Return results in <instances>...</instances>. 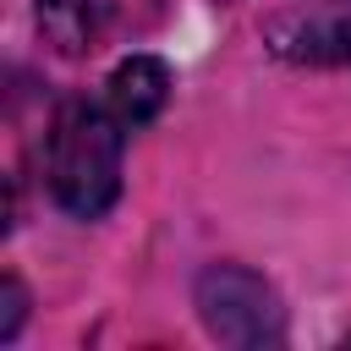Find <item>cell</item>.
Returning a JSON list of instances; mask_svg holds the SVG:
<instances>
[{
    "mask_svg": "<svg viewBox=\"0 0 351 351\" xmlns=\"http://www.w3.org/2000/svg\"><path fill=\"white\" fill-rule=\"evenodd\" d=\"M274 49L296 55V60H340L351 66V11L340 16H296V22H274Z\"/></svg>",
    "mask_w": 351,
    "mask_h": 351,
    "instance_id": "4",
    "label": "cell"
},
{
    "mask_svg": "<svg viewBox=\"0 0 351 351\" xmlns=\"http://www.w3.org/2000/svg\"><path fill=\"white\" fill-rule=\"evenodd\" d=\"M170 99V71L154 55H132L110 71V110L121 115V126H148Z\"/></svg>",
    "mask_w": 351,
    "mask_h": 351,
    "instance_id": "3",
    "label": "cell"
},
{
    "mask_svg": "<svg viewBox=\"0 0 351 351\" xmlns=\"http://www.w3.org/2000/svg\"><path fill=\"white\" fill-rule=\"evenodd\" d=\"M38 5H44V16H49V22H66V16H77V11H82V0H38Z\"/></svg>",
    "mask_w": 351,
    "mask_h": 351,
    "instance_id": "6",
    "label": "cell"
},
{
    "mask_svg": "<svg viewBox=\"0 0 351 351\" xmlns=\"http://www.w3.org/2000/svg\"><path fill=\"white\" fill-rule=\"evenodd\" d=\"M44 176L66 214L99 219L121 192V115L88 99H66L49 121Z\"/></svg>",
    "mask_w": 351,
    "mask_h": 351,
    "instance_id": "1",
    "label": "cell"
},
{
    "mask_svg": "<svg viewBox=\"0 0 351 351\" xmlns=\"http://www.w3.org/2000/svg\"><path fill=\"white\" fill-rule=\"evenodd\" d=\"M197 318L214 340L241 346V351L285 340V307H280L274 285L241 263H214L197 274Z\"/></svg>",
    "mask_w": 351,
    "mask_h": 351,
    "instance_id": "2",
    "label": "cell"
},
{
    "mask_svg": "<svg viewBox=\"0 0 351 351\" xmlns=\"http://www.w3.org/2000/svg\"><path fill=\"white\" fill-rule=\"evenodd\" d=\"M0 340H16V329H22V313H27V291H22V280H0Z\"/></svg>",
    "mask_w": 351,
    "mask_h": 351,
    "instance_id": "5",
    "label": "cell"
}]
</instances>
